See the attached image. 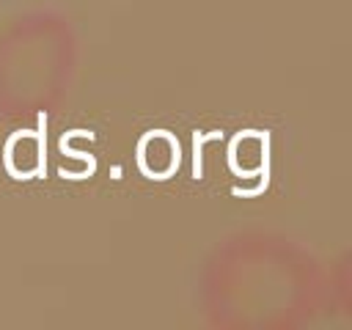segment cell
<instances>
[{"instance_id":"cell-1","label":"cell","mask_w":352,"mask_h":330,"mask_svg":"<svg viewBox=\"0 0 352 330\" xmlns=\"http://www.w3.org/2000/svg\"><path fill=\"white\" fill-rule=\"evenodd\" d=\"M226 162L242 190H258L270 168V146L261 132H239L226 151Z\"/></svg>"},{"instance_id":"cell-2","label":"cell","mask_w":352,"mask_h":330,"mask_svg":"<svg viewBox=\"0 0 352 330\" xmlns=\"http://www.w3.org/2000/svg\"><path fill=\"white\" fill-rule=\"evenodd\" d=\"M47 146L41 132L36 129H19L6 140V151H3V162L6 170L16 179H33L44 170L47 165Z\"/></svg>"},{"instance_id":"cell-3","label":"cell","mask_w":352,"mask_h":330,"mask_svg":"<svg viewBox=\"0 0 352 330\" xmlns=\"http://www.w3.org/2000/svg\"><path fill=\"white\" fill-rule=\"evenodd\" d=\"M138 168L151 179H168L179 168V143L170 132H146L138 143Z\"/></svg>"},{"instance_id":"cell-4","label":"cell","mask_w":352,"mask_h":330,"mask_svg":"<svg viewBox=\"0 0 352 330\" xmlns=\"http://www.w3.org/2000/svg\"><path fill=\"white\" fill-rule=\"evenodd\" d=\"M60 176H72V179H82L94 170V151H91V135L85 132H74L69 138H63L60 143V165H58Z\"/></svg>"}]
</instances>
